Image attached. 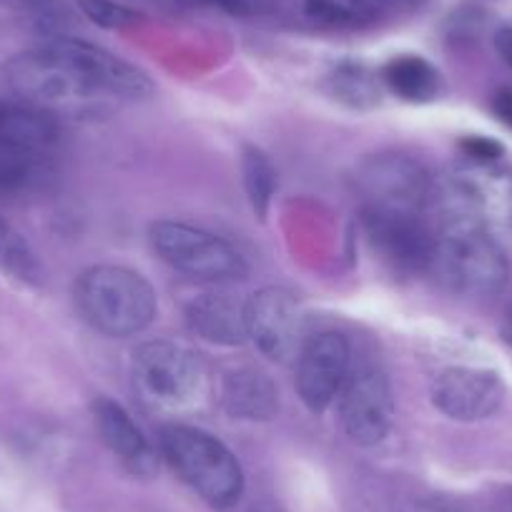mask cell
Instances as JSON below:
<instances>
[{
	"label": "cell",
	"instance_id": "obj_1",
	"mask_svg": "<svg viewBox=\"0 0 512 512\" xmlns=\"http://www.w3.org/2000/svg\"><path fill=\"white\" fill-rule=\"evenodd\" d=\"M76 307L96 332L106 337H134L151 327L159 312L154 287L139 272L116 264H98L78 277Z\"/></svg>",
	"mask_w": 512,
	"mask_h": 512
},
{
	"label": "cell",
	"instance_id": "obj_2",
	"mask_svg": "<svg viewBox=\"0 0 512 512\" xmlns=\"http://www.w3.org/2000/svg\"><path fill=\"white\" fill-rule=\"evenodd\" d=\"M430 272L452 292L487 297L505 287L507 259L490 234V226L460 211L435 231V259Z\"/></svg>",
	"mask_w": 512,
	"mask_h": 512
},
{
	"label": "cell",
	"instance_id": "obj_3",
	"mask_svg": "<svg viewBox=\"0 0 512 512\" xmlns=\"http://www.w3.org/2000/svg\"><path fill=\"white\" fill-rule=\"evenodd\" d=\"M6 81L13 96L51 116H83L106 103V96L96 91L51 41L13 56L6 66Z\"/></svg>",
	"mask_w": 512,
	"mask_h": 512
},
{
	"label": "cell",
	"instance_id": "obj_4",
	"mask_svg": "<svg viewBox=\"0 0 512 512\" xmlns=\"http://www.w3.org/2000/svg\"><path fill=\"white\" fill-rule=\"evenodd\" d=\"M161 452L176 475L211 507H231L244 492V470L234 452L211 432L191 425H166Z\"/></svg>",
	"mask_w": 512,
	"mask_h": 512
},
{
	"label": "cell",
	"instance_id": "obj_5",
	"mask_svg": "<svg viewBox=\"0 0 512 512\" xmlns=\"http://www.w3.org/2000/svg\"><path fill=\"white\" fill-rule=\"evenodd\" d=\"M131 377L141 400L169 412L199 405L209 384V374L199 354L169 339H156L139 347Z\"/></svg>",
	"mask_w": 512,
	"mask_h": 512
},
{
	"label": "cell",
	"instance_id": "obj_6",
	"mask_svg": "<svg viewBox=\"0 0 512 512\" xmlns=\"http://www.w3.org/2000/svg\"><path fill=\"white\" fill-rule=\"evenodd\" d=\"M151 249L164 264L199 282H229L246 277L244 256L211 231L184 221H154L149 229Z\"/></svg>",
	"mask_w": 512,
	"mask_h": 512
},
{
	"label": "cell",
	"instance_id": "obj_7",
	"mask_svg": "<svg viewBox=\"0 0 512 512\" xmlns=\"http://www.w3.org/2000/svg\"><path fill=\"white\" fill-rule=\"evenodd\" d=\"M362 226L369 244L402 274H425L435 259V231L427 226L425 214L402 209L362 206Z\"/></svg>",
	"mask_w": 512,
	"mask_h": 512
},
{
	"label": "cell",
	"instance_id": "obj_8",
	"mask_svg": "<svg viewBox=\"0 0 512 512\" xmlns=\"http://www.w3.org/2000/svg\"><path fill=\"white\" fill-rule=\"evenodd\" d=\"M339 420L352 442L374 447L390 435L395 395L387 374L377 364H357L339 392Z\"/></svg>",
	"mask_w": 512,
	"mask_h": 512
},
{
	"label": "cell",
	"instance_id": "obj_9",
	"mask_svg": "<svg viewBox=\"0 0 512 512\" xmlns=\"http://www.w3.org/2000/svg\"><path fill=\"white\" fill-rule=\"evenodd\" d=\"M246 339L272 362H289L302 349V309L282 287H264L244 302Z\"/></svg>",
	"mask_w": 512,
	"mask_h": 512
},
{
	"label": "cell",
	"instance_id": "obj_10",
	"mask_svg": "<svg viewBox=\"0 0 512 512\" xmlns=\"http://www.w3.org/2000/svg\"><path fill=\"white\" fill-rule=\"evenodd\" d=\"M357 186L364 206L377 209L420 211L432 196V179L415 159L402 154H382L364 161L357 171Z\"/></svg>",
	"mask_w": 512,
	"mask_h": 512
},
{
	"label": "cell",
	"instance_id": "obj_11",
	"mask_svg": "<svg viewBox=\"0 0 512 512\" xmlns=\"http://www.w3.org/2000/svg\"><path fill=\"white\" fill-rule=\"evenodd\" d=\"M352 372V347L339 332L307 339L297 359V392L307 410L324 412L342 392Z\"/></svg>",
	"mask_w": 512,
	"mask_h": 512
},
{
	"label": "cell",
	"instance_id": "obj_12",
	"mask_svg": "<svg viewBox=\"0 0 512 512\" xmlns=\"http://www.w3.org/2000/svg\"><path fill=\"white\" fill-rule=\"evenodd\" d=\"M53 48L106 98L121 101H144L154 93V83L134 63L113 56L101 46L78 38H53Z\"/></svg>",
	"mask_w": 512,
	"mask_h": 512
},
{
	"label": "cell",
	"instance_id": "obj_13",
	"mask_svg": "<svg viewBox=\"0 0 512 512\" xmlns=\"http://www.w3.org/2000/svg\"><path fill=\"white\" fill-rule=\"evenodd\" d=\"M505 400L500 374L482 367H447L432 382V402L457 422H480L495 415Z\"/></svg>",
	"mask_w": 512,
	"mask_h": 512
},
{
	"label": "cell",
	"instance_id": "obj_14",
	"mask_svg": "<svg viewBox=\"0 0 512 512\" xmlns=\"http://www.w3.org/2000/svg\"><path fill=\"white\" fill-rule=\"evenodd\" d=\"M455 194L462 214L480 224H505L512 219V176L495 164L467 161L455 174Z\"/></svg>",
	"mask_w": 512,
	"mask_h": 512
},
{
	"label": "cell",
	"instance_id": "obj_15",
	"mask_svg": "<svg viewBox=\"0 0 512 512\" xmlns=\"http://www.w3.org/2000/svg\"><path fill=\"white\" fill-rule=\"evenodd\" d=\"M93 425L103 445L123 462L131 472L149 475L156 467V455L151 450L149 440L136 425L134 417L128 415L118 402L108 397H98L93 402Z\"/></svg>",
	"mask_w": 512,
	"mask_h": 512
},
{
	"label": "cell",
	"instance_id": "obj_16",
	"mask_svg": "<svg viewBox=\"0 0 512 512\" xmlns=\"http://www.w3.org/2000/svg\"><path fill=\"white\" fill-rule=\"evenodd\" d=\"M186 324L196 337L221 347H236L246 342L244 302L229 292H209L196 297L186 307Z\"/></svg>",
	"mask_w": 512,
	"mask_h": 512
},
{
	"label": "cell",
	"instance_id": "obj_17",
	"mask_svg": "<svg viewBox=\"0 0 512 512\" xmlns=\"http://www.w3.org/2000/svg\"><path fill=\"white\" fill-rule=\"evenodd\" d=\"M221 405L234 420L267 422L279 410V392L272 379L254 367L234 369L221 382Z\"/></svg>",
	"mask_w": 512,
	"mask_h": 512
},
{
	"label": "cell",
	"instance_id": "obj_18",
	"mask_svg": "<svg viewBox=\"0 0 512 512\" xmlns=\"http://www.w3.org/2000/svg\"><path fill=\"white\" fill-rule=\"evenodd\" d=\"M58 136L61 131H58L56 116L21 98H0V139L46 159L58 144Z\"/></svg>",
	"mask_w": 512,
	"mask_h": 512
},
{
	"label": "cell",
	"instance_id": "obj_19",
	"mask_svg": "<svg viewBox=\"0 0 512 512\" xmlns=\"http://www.w3.org/2000/svg\"><path fill=\"white\" fill-rule=\"evenodd\" d=\"M384 83L395 96L410 103H427L440 93V71L420 56L392 58L382 71Z\"/></svg>",
	"mask_w": 512,
	"mask_h": 512
},
{
	"label": "cell",
	"instance_id": "obj_20",
	"mask_svg": "<svg viewBox=\"0 0 512 512\" xmlns=\"http://www.w3.org/2000/svg\"><path fill=\"white\" fill-rule=\"evenodd\" d=\"M241 181H244L246 199H249L251 211L259 219L269 214L274 194H277V169L272 159L256 146H246L241 154Z\"/></svg>",
	"mask_w": 512,
	"mask_h": 512
},
{
	"label": "cell",
	"instance_id": "obj_21",
	"mask_svg": "<svg viewBox=\"0 0 512 512\" xmlns=\"http://www.w3.org/2000/svg\"><path fill=\"white\" fill-rule=\"evenodd\" d=\"M0 272L23 284H41L43 269L26 236L0 216Z\"/></svg>",
	"mask_w": 512,
	"mask_h": 512
},
{
	"label": "cell",
	"instance_id": "obj_22",
	"mask_svg": "<svg viewBox=\"0 0 512 512\" xmlns=\"http://www.w3.org/2000/svg\"><path fill=\"white\" fill-rule=\"evenodd\" d=\"M41 164L43 156L0 139V194H16L31 186V181L41 171Z\"/></svg>",
	"mask_w": 512,
	"mask_h": 512
},
{
	"label": "cell",
	"instance_id": "obj_23",
	"mask_svg": "<svg viewBox=\"0 0 512 512\" xmlns=\"http://www.w3.org/2000/svg\"><path fill=\"white\" fill-rule=\"evenodd\" d=\"M78 11L96 26L108 28V31H118V28H128L141 21V16L131 8L113 3V0H76Z\"/></svg>",
	"mask_w": 512,
	"mask_h": 512
},
{
	"label": "cell",
	"instance_id": "obj_24",
	"mask_svg": "<svg viewBox=\"0 0 512 512\" xmlns=\"http://www.w3.org/2000/svg\"><path fill=\"white\" fill-rule=\"evenodd\" d=\"M334 86H329V91H332L334 98H339V101H344L347 106H354V108H367L372 106L374 101H377V88L372 86V81H369L364 73L359 71H339L337 76L332 78Z\"/></svg>",
	"mask_w": 512,
	"mask_h": 512
},
{
	"label": "cell",
	"instance_id": "obj_25",
	"mask_svg": "<svg viewBox=\"0 0 512 512\" xmlns=\"http://www.w3.org/2000/svg\"><path fill=\"white\" fill-rule=\"evenodd\" d=\"M194 3L206 8H216V11L234 18H259L267 16V13H272L277 8L274 0H194Z\"/></svg>",
	"mask_w": 512,
	"mask_h": 512
},
{
	"label": "cell",
	"instance_id": "obj_26",
	"mask_svg": "<svg viewBox=\"0 0 512 512\" xmlns=\"http://www.w3.org/2000/svg\"><path fill=\"white\" fill-rule=\"evenodd\" d=\"M460 149L467 156V161H475V164H497V159L502 156V146L497 141L485 139V136H467V139H462Z\"/></svg>",
	"mask_w": 512,
	"mask_h": 512
},
{
	"label": "cell",
	"instance_id": "obj_27",
	"mask_svg": "<svg viewBox=\"0 0 512 512\" xmlns=\"http://www.w3.org/2000/svg\"><path fill=\"white\" fill-rule=\"evenodd\" d=\"M492 113L500 123H505L507 128H512V91L505 88V91H497L495 98H492Z\"/></svg>",
	"mask_w": 512,
	"mask_h": 512
},
{
	"label": "cell",
	"instance_id": "obj_28",
	"mask_svg": "<svg viewBox=\"0 0 512 512\" xmlns=\"http://www.w3.org/2000/svg\"><path fill=\"white\" fill-rule=\"evenodd\" d=\"M495 48L502 61L512 68V28H502L495 36Z\"/></svg>",
	"mask_w": 512,
	"mask_h": 512
},
{
	"label": "cell",
	"instance_id": "obj_29",
	"mask_svg": "<svg viewBox=\"0 0 512 512\" xmlns=\"http://www.w3.org/2000/svg\"><path fill=\"white\" fill-rule=\"evenodd\" d=\"M502 334H505L507 342L512 344V307L505 312V327H502Z\"/></svg>",
	"mask_w": 512,
	"mask_h": 512
},
{
	"label": "cell",
	"instance_id": "obj_30",
	"mask_svg": "<svg viewBox=\"0 0 512 512\" xmlns=\"http://www.w3.org/2000/svg\"><path fill=\"white\" fill-rule=\"evenodd\" d=\"M28 3H33V6H43V3H48V0H28Z\"/></svg>",
	"mask_w": 512,
	"mask_h": 512
}]
</instances>
